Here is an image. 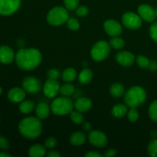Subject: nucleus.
I'll list each match as a JSON object with an SVG mask.
<instances>
[{
    "label": "nucleus",
    "instance_id": "obj_20",
    "mask_svg": "<svg viewBox=\"0 0 157 157\" xmlns=\"http://www.w3.org/2000/svg\"><path fill=\"white\" fill-rule=\"evenodd\" d=\"M86 141V136L83 132L76 131L70 136V143L71 145L79 147L83 145Z\"/></svg>",
    "mask_w": 157,
    "mask_h": 157
},
{
    "label": "nucleus",
    "instance_id": "obj_45",
    "mask_svg": "<svg viewBox=\"0 0 157 157\" xmlns=\"http://www.w3.org/2000/svg\"><path fill=\"white\" fill-rule=\"evenodd\" d=\"M11 156L9 153H4V152H0V157H11Z\"/></svg>",
    "mask_w": 157,
    "mask_h": 157
},
{
    "label": "nucleus",
    "instance_id": "obj_25",
    "mask_svg": "<svg viewBox=\"0 0 157 157\" xmlns=\"http://www.w3.org/2000/svg\"><path fill=\"white\" fill-rule=\"evenodd\" d=\"M111 95L114 98H121L124 93V87L121 83H114L110 88Z\"/></svg>",
    "mask_w": 157,
    "mask_h": 157
},
{
    "label": "nucleus",
    "instance_id": "obj_5",
    "mask_svg": "<svg viewBox=\"0 0 157 157\" xmlns=\"http://www.w3.org/2000/svg\"><path fill=\"white\" fill-rule=\"evenodd\" d=\"M69 14L67 9L61 6H56L51 9L47 15V21L51 25L58 26L67 22Z\"/></svg>",
    "mask_w": 157,
    "mask_h": 157
},
{
    "label": "nucleus",
    "instance_id": "obj_38",
    "mask_svg": "<svg viewBox=\"0 0 157 157\" xmlns=\"http://www.w3.org/2000/svg\"><path fill=\"white\" fill-rule=\"evenodd\" d=\"M88 14V9L86 6H82L76 9V15L79 17H84Z\"/></svg>",
    "mask_w": 157,
    "mask_h": 157
},
{
    "label": "nucleus",
    "instance_id": "obj_19",
    "mask_svg": "<svg viewBox=\"0 0 157 157\" xmlns=\"http://www.w3.org/2000/svg\"><path fill=\"white\" fill-rule=\"evenodd\" d=\"M45 155L46 149L41 144H34L29 150V156L31 157H43Z\"/></svg>",
    "mask_w": 157,
    "mask_h": 157
},
{
    "label": "nucleus",
    "instance_id": "obj_10",
    "mask_svg": "<svg viewBox=\"0 0 157 157\" xmlns=\"http://www.w3.org/2000/svg\"><path fill=\"white\" fill-rule=\"evenodd\" d=\"M60 87L61 86L57 80L48 78L44 83V87H43V92L47 98H54L59 93Z\"/></svg>",
    "mask_w": 157,
    "mask_h": 157
},
{
    "label": "nucleus",
    "instance_id": "obj_4",
    "mask_svg": "<svg viewBox=\"0 0 157 157\" xmlns=\"http://www.w3.org/2000/svg\"><path fill=\"white\" fill-rule=\"evenodd\" d=\"M74 104L70 98L67 97H59L54 100L51 104L52 113L58 116H64L70 114L73 110Z\"/></svg>",
    "mask_w": 157,
    "mask_h": 157
},
{
    "label": "nucleus",
    "instance_id": "obj_24",
    "mask_svg": "<svg viewBox=\"0 0 157 157\" xmlns=\"http://www.w3.org/2000/svg\"><path fill=\"white\" fill-rule=\"evenodd\" d=\"M35 109V104L32 101H23L19 105V111L24 114H28L33 111Z\"/></svg>",
    "mask_w": 157,
    "mask_h": 157
},
{
    "label": "nucleus",
    "instance_id": "obj_15",
    "mask_svg": "<svg viewBox=\"0 0 157 157\" xmlns=\"http://www.w3.org/2000/svg\"><path fill=\"white\" fill-rule=\"evenodd\" d=\"M15 58V53L10 47L6 45L0 46V62L6 64H10Z\"/></svg>",
    "mask_w": 157,
    "mask_h": 157
},
{
    "label": "nucleus",
    "instance_id": "obj_42",
    "mask_svg": "<svg viewBox=\"0 0 157 157\" xmlns=\"http://www.w3.org/2000/svg\"><path fill=\"white\" fill-rule=\"evenodd\" d=\"M117 152L116 150L114 149H110V150H107L104 154V156H107V157H111V156H116Z\"/></svg>",
    "mask_w": 157,
    "mask_h": 157
},
{
    "label": "nucleus",
    "instance_id": "obj_47",
    "mask_svg": "<svg viewBox=\"0 0 157 157\" xmlns=\"http://www.w3.org/2000/svg\"><path fill=\"white\" fill-rule=\"evenodd\" d=\"M155 15H156V18H157V8L155 9Z\"/></svg>",
    "mask_w": 157,
    "mask_h": 157
},
{
    "label": "nucleus",
    "instance_id": "obj_30",
    "mask_svg": "<svg viewBox=\"0 0 157 157\" xmlns=\"http://www.w3.org/2000/svg\"><path fill=\"white\" fill-rule=\"evenodd\" d=\"M149 116L153 122L157 123V100L151 103L149 107Z\"/></svg>",
    "mask_w": 157,
    "mask_h": 157
},
{
    "label": "nucleus",
    "instance_id": "obj_33",
    "mask_svg": "<svg viewBox=\"0 0 157 157\" xmlns=\"http://www.w3.org/2000/svg\"><path fill=\"white\" fill-rule=\"evenodd\" d=\"M66 23H67V28L71 31H77L80 28L79 21L75 18H69Z\"/></svg>",
    "mask_w": 157,
    "mask_h": 157
},
{
    "label": "nucleus",
    "instance_id": "obj_29",
    "mask_svg": "<svg viewBox=\"0 0 157 157\" xmlns=\"http://www.w3.org/2000/svg\"><path fill=\"white\" fill-rule=\"evenodd\" d=\"M147 153L151 157H157V139L152 140L147 146Z\"/></svg>",
    "mask_w": 157,
    "mask_h": 157
},
{
    "label": "nucleus",
    "instance_id": "obj_22",
    "mask_svg": "<svg viewBox=\"0 0 157 157\" xmlns=\"http://www.w3.org/2000/svg\"><path fill=\"white\" fill-rule=\"evenodd\" d=\"M93 78V72L90 69L85 68L81 71L78 76V80L83 84H87L91 81Z\"/></svg>",
    "mask_w": 157,
    "mask_h": 157
},
{
    "label": "nucleus",
    "instance_id": "obj_44",
    "mask_svg": "<svg viewBox=\"0 0 157 157\" xmlns=\"http://www.w3.org/2000/svg\"><path fill=\"white\" fill-rule=\"evenodd\" d=\"M83 129H84L85 131H89V130L91 129V125H90L89 123H85V124H84V125H83Z\"/></svg>",
    "mask_w": 157,
    "mask_h": 157
},
{
    "label": "nucleus",
    "instance_id": "obj_13",
    "mask_svg": "<svg viewBox=\"0 0 157 157\" xmlns=\"http://www.w3.org/2000/svg\"><path fill=\"white\" fill-rule=\"evenodd\" d=\"M138 15L143 20L147 22H153L156 19L155 9L150 5H140L138 7Z\"/></svg>",
    "mask_w": 157,
    "mask_h": 157
},
{
    "label": "nucleus",
    "instance_id": "obj_9",
    "mask_svg": "<svg viewBox=\"0 0 157 157\" xmlns=\"http://www.w3.org/2000/svg\"><path fill=\"white\" fill-rule=\"evenodd\" d=\"M88 140L92 145L98 148L104 147L108 142V139L105 133L100 130H93L90 132L89 133Z\"/></svg>",
    "mask_w": 157,
    "mask_h": 157
},
{
    "label": "nucleus",
    "instance_id": "obj_39",
    "mask_svg": "<svg viewBox=\"0 0 157 157\" xmlns=\"http://www.w3.org/2000/svg\"><path fill=\"white\" fill-rule=\"evenodd\" d=\"M9 148V143L4 136H0V149L6 150Z\"/></svg>",
    "mask_w": 157,
    "mask_h": 157
},
{
    "label": "nucleus",
    "instance_id": "obj_26",
    "mask_svg": "<svg viewBox=\"0 0 157 157\" xmlns=\"http://www.w3.org/2000/svg\"><path fill=\"white\" fill-rule=\"evenodd\" d=\"M110 45L113 49L120 50V49L123 48L124 47V45H125V41H124V40L123 38H119L118 36L113 37L110 40Z\"/></svg>",
    "mask_w": 157,
    "mask_h": 157
},
{
    "label": "nucleus",
    "instance_id": "obj_16",
    "mask_svg": "<svg viewBox=\"0 0 157 157\" xmlns=\"http://www.w3.org/2000/svg\"><path fill=\"white\" fill-rule=\"evenodd\" d=\"M25 90L20 87H13L8 92V98L12 103H21L25 98Z\"/></svg>",
    "mask_w": 157,
    "mask_h": 157
},
{
    "label": "nucleus",
    "instance_id": "obj_8",
    "mask_svg": "<svg viewBox=\"0 0 157 157\" xmlns=\"http://www.w3.org/2000/svg\"><path fill=\"white\" fill-rule=\"evenodd\" d=\"M21 0H0V15H9L20 7Z\"/></svg>",
    "mask_w": 157,
    "mask_h": 157
},
{
    "label": "nucleus",
    "instance_id": "obj_7",
    "mask_svg": "<svg viewBox=\"0 0 157 157\" xmlns=\"http://www.w3.org/2000/svg\"><path fill=\"white\" fill-rule=\"evenodd\" d=\"M122 23L127 29L136 30L142 26V18L134 12H126L122 16Z\"/></svg>",
    "mask_w": 157,
    "mask_h": 157
},
{
    "label": "nucleus",
    "instance_id": "obj_6",
    "mask_svg": "<svg viewBox=\"0 0 157 157\" xmlns=\"http://www.w3.org/2000/svg\"><path fill=\"white\" fill-rule=\"evenodd\" d=\"M110 52V43L106 41H100L92 47L90 55L94 61H102L107 58Z\"/></svg>",
    "mask_w": 157,
    "mask_h": 157
},
{
    "label": "nucleus",
    "instance_id": "obj_1",
    "mask_svg": "<svg viewBox=\"0 0 157 157\" xmlns=\"http://www.w3.org/2000/svg\"><path fill=\"white\" fill-rule=\"evenodd\" d=\"M15 59L19 68L24 71H32L39 65L42 60V55L36 48H22L17 52Z\"/></svg>",
    "mask_w": 157,
    "mask_h": 157
},
{
    "label": "nucleus",
    "instance_id": "obj_43",
    "mask_svg": "<svg viewBox=\"0 0 157 157\" xmlns=\"http://www.w3.org/2000/svg\"><path fill=\"white\" fill-rule=\"evenodd\" d=\"M48 157H60L61 154L58 151H50L48 153H47Z\"/></svg>",
    "mask_w": 157,
    "mask_h": 157
},
{
    "label": "nucleus",
    "instance_id": "obj_37",
    "mask_svg": "<svg viewBox=\"0 0 157 157\" xmlns=\"http://www.w3.org/2000/svg\"><path fill=\"white\" fill-rule=\"evenodd\" d=\"M57 140L55 137H48L44 142V147L48 149H53L56 147Z\"/></svg>",
    "mask_w": 157,
    "mask_h": 157
},
{
    "label": "nucleus",
    "instance_id": "obj_35",
    "mask_svg": "<svg viewBox=\"0 0 157 157\" xmlns=\"http://www.w3.org/2000/svg\"><path fill=\"white\" fill-rule=\"evenodd\" d=\"M47 75L48 78H50V79L58 80L60 78V76H61V72H60V71L58 69L52 68L48 71Z\"/></svg>",
    "mask_w": 157,
    "mask_h": 157
},
{
    "label": "nucleus",
    "instance_id": "obj_21",
    "mask_svg": "<svg viewBox=\"0 0 157 157\" xmlns=\"http://www.w3.org/2000/svg\"><path fill=\"white\" fill-rule=\"evenodd\" d=\"M127 112H128V110H127V104L125 105L123 104H116L115 106H113L111 110L112 115L117 118L123 117L126 114H127Z\"/></svg>",
    "mask_w": 157,
    "mask_h": 157
},
{
    "label": "nucleus",
    "instance_id": "obj_36",
    "mask_svg": "<svg viewBox=\"0 0 157 157\" xmlns=\"http://www.w3.org/2000/svg\"><path fill=\"white\" fill-rule=\"evenodd\" d=\"M150 35L153 41L157 42V21L153 23L150 26Z\"/></svg>",
    "mask_w": 157,
    "mask_h": 157
},
{
    "label": "nucleus",
    "instance_id": "obj_46",
    "mask_svg": "<svg viewBox=\"0 0 157 157\" xmlns=\"http://www.w3.org/2000/svg\"><path fill=\"white\" fill-rule=\"evenodd\" d=\"M2 91H3V90H2V88L1 87H0V95L2 94Z\"/></svg>",
    "mask_w": 157,
    "mask_h": 157
},
{
    "label": "nucleus",
    "instance_id": "obj_41",
    "mask_svg": "<svg viewBox=\"0 0 157 157\" xmlns=\"http://www.w3.org/2000/svg\"><path fill=\"white\" fill-rule=\"evenodd\" d=\"M148 68L150 71H157V61H150V65H149Z\"/></svg>",
    "mask_w": 157,
    "mask_h": 157
},
{
    "label": "nucleus",
    "instance_id": "obj_34",
    "mask_svg": "<svg viewBox=\"0 0 157 157\" xmlns=\"http://www.w3.org/2000/svg\"><path fill=\"white\" fill-rule=\"evenodd\" d=\"M64 6L67 10H75L78 7L79 0H64Z\"/></svg>",
    "mask_w": 157,
    "mask_h": 157
},
{
    "label": "nucleus",
    "instance_id": "obj_23",
    "mask_svg": "<svg viewBox=\"0 0 157 157\" xmlns=\"http://www.w3.org/2000/svg\"><path fill=\"white\" fill-rule=\"evenodd\" d=\"M77 78V71L73 67L65 69L61 74V78L65 82H71Z\"/></svg>",
    "mask_w": 157,
    "mask_h": 157
},
{
    "label": "nucleus",
    "instance_id": "obj_18",
    "mask_svg": "<svg viewBox=\"0 0 157 157\" xmlns=\"http://www.w3.org/2000/svg\"><path fill=\"white\" fill-rule=\"evenodd\" d=\"M51 107L48 104L44 102H41L38 104L35 108V113H36L37 117L40 120H44L48 117L50 115Z\"/></svg>",
    "mask_w": 157,
    "mask_h": 157
},
{
    "label": "nucleus",
    "instance_id": "obj_2",
    "mask_svg": "<svg viewBox=\"0 0 157 157\" xmlns=\"http://www.w3.org/2000/svg\"><path fill=\"white\" fill-rule=\"evenodd\" d=\"M18 131L21 135L27 139H36L42 132V124L41 120L35 117L24 118L20 121Z\"/></svg>",
    "mask_w": 157,
    "mask_h": 157
},
{
    "label": "nucleus",
    "instance_id": "obj_12",
    "mask_svg": "<svg viewBox=\"0 0 157 157\" xmlns=\"http://www.w3.org/2000/svg\"><path fill=\"white\" fill-rule=\"evenodd\" d=\"M104 29L106 33L112 37L119 36L123 32L121 25L113 19H107L104 23Z\"/></svg>",
    "mask_w": 157,
    "mask_h": 157
},
{
    "label": "nucleus",
    "instance_id": "obj_3",
    "mask_svg": "<svg viewBox=\"0 0 157 157\" xmlns=\"http://www.w3.org/2000/svg\"><path fill=\"white\" fill-rule=\"evenodd\" d=\"M147 99V93L143 87L134 86L129 89L124 95V101L130 107H136L142 105Z\"/></svg>",
    "mask_w": 157,
    "mask_h": 157
},
{
    "label": "nucleus",
    "instance_id": "obj_28",
    "mask_svg": "<svg viewBox=\"0 0 157 157\" xmlns=\"http://www.w3.org/2000/svg\"><path fill=\"white\" fill-rule=\"evenodd\" d=\"M70 117L72 122L76 124H81L84 122V116L82 113L78 110H72L70 113Z\"/></svg>",
    "mask_w": 157,
    "mask_h": 157
},
{
    "label": "nucleus",
    "instance_id": "obj_27",
    "mask_svg": "<svg viewBox=\"0 0 157 157\" xmlns=\"http://www.w3.org/2000/svg\"><path fill=\"white\" fill-rule=\"evenodd\" d=\"M75 90V87L73 84H64V85L61 86L59 93L61 94L62 96L68 97V96H71V94H73Z\"/></svg>",
    "mask_w": 157,
    "mask_h": 157
},
{
    "label": "nucleus",
    "instance_id": "obj_31",
    "mask_svg": "<svg viewBox=\"0 0 157 157\" xmlns=\"http://www.w3.org/2000/svg\"><path fill=\"white\" fill-rule=\"evenodd\" d=\"M136 61L137 65L141 68H148L150 62L149 58L144 55H138L136 58Z\"/></svg>",
    "mask_w": 157,
    "mask_h": 157
},
{
    "label": "nucleus",
    "instance_id": "obj_17",
    "mask_svg": "<svg viewBox=\"0 0 157 157\" xmlns=\"http://www.w3.org/2000/svg\"><path fill=\"white\" fill-rule=\"evenodd\" d=\"M91 107L92 101L89 98H85V97L79 98L75 101V104H74V107L75 108V110L81 112V113H84V112L90 110Z\"/></svg>",
    "mask_w": 157,
    "mask_h": 157
},
{
    "label": "nucleus",
    "instance_id": "obj_14",
    "mask_svg": "<svg viewBox=\"0 0 157 157\" xmlns=\"http://www.w3.org/2000/svg\"><path fill=\"white\" fill-rule=\"evenodd\" d=\"M116 61L118 64L124 67H130L133 64L134 61L136 60L134 55L130 52L124 51V52H120L115 56Z\"/></svg>",
    "mask_w": 157,
    "mask_h": 157
},
{
    "label": "nucleus",
    "instance_id": "obj_11",
    "mask_svg": "<svg viewBox=\"0 0 157 157\" xmlns=\"http://www.w3.org/2000/svg\"><path fill=\"white\" fill-rule=\"evenodd\" d=\"M22 87L29 94H36L41 90V84L39 80L35 77H27L22 82Z\"/></svg>",
    "mask_w": 157,
    "mask_h": 157
},
{
    "label": "nucleus",
    "instance_id": "obj_32",
    "mask_svg": "<svg viewBox=\"0 0 157 157\" xmlns=\"http://www.w3.org/2000/svg\"><path fill=\"white\" fill-rule=\"evenodd\" d=\"M127 118L132 123H135L139 119V112L136 110V107H130V110L127 112Z\"/></svg>",
    "mask_w": 157,
    "mask_h": 157
},
{
    "label": "nucleus",
    "instance_id": "obj_40",
    "mask_svg": "<svg viewBox=\"0 0 157 157\" xmlns=\"http://www.w3.org/2000/svg\"><path fill=\"white\" fill-rule=\"evenodd\" d=\"M84 156L86 157H101L103 156V155L96 151H89Z\"/></svg>",
    "mask_w": 157,
    "mask_h": 157
}]
</instances>
